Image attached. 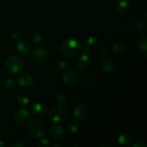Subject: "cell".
<instances>
[{"instance_id":"cell-25","label":"cell","mask_w":147,"mask_h":147,"mask_svg":"<svg viewBox=\"0 0 147 147\" xmlns=\"http://www.w3.org/2000/svg\"><path fill=\"white\" fill-rule=\"evenodd\" d=\"M11 37H12L13 40H17L22 37V32L19 30H14L11 33Z\"/></svg>"},{"instance_id":"cell-14","label":"cell","mask_w":147,"mask_h":147,"mask_svg":"<svg viewBox=\"0 0 147 147\" xmlns=\"http://www.w3.org/2000/svg\"><path fill=\"white\" fill-rule=\"evenodd\" d=\"M31 44L27 40H22L17 45V50L22 55H27L31 52Z\"/></svg>"},{"instance_id":"cell-8","label":"cell","mask_w":147,"mask_h":147,"mask_svg":"<svg viewBox=\"0 0 147 147\" xmlns=\"http://www.w3.org/2000/svg\"><path fill=\"white\" fill-rule=\"evenodd\" d=\"M30 119V113L27 109H22L17 111L14 116V121L18 125L25 124Z\"/></svg>"},{"instance_id":"cell-16","label":"cell","mask_w":147,"mask_h":147,"mask_svg":"<svg viewBox=\"0 0 147 147\" xmlns=\"http://www.w3.org/2000/svg\"><path fill=\"white\" fill-rule=\"evenodd\" d=\"M131 9V2L129 0H119L117 3V10L119 13L126 14Z\"/></svg>"},{"instance_id":"cell-12","label":"cell","mask_w":147,"mask_h":147,"mask_svg":"<svg viewBox=\"0 0 147 147\" xmlns=\"http://www.w3.org/2000/svg\"><path fill=\"white\" fill-rule=\"evenodd\" d=\"M18 83L22 87H29L33 83V78L27 73H22L18 78Z\"/></svg>"},{"instance_id":"cell-5","label":"cell","mask_w":147,"mask_h":147,"mask_svg":"<svg viewBox=\"0 0 147 147\" xmlns=\"http://www.w3.org/2000/svg\"><path fill=\"white\" fill-rule=\"evenodd\" d=\"M32 57L37 63H45L49 58V53L45 47H37L33 50Z\"/></svg>"},{"instance_id":"cell-31","label":"cell","mask_w":147,"mask_h":147,"mask_svg":"<svg viewBox=\"0 0 147 147\" xmlns=\"http://www.w3.org/2000/svg\"><path fill=\"white\" fill-rule=\"evenodd\" d=\"M104 146H111V147H114L115 146L111 144H104L100 145V147H104Z\"/></svg>"},{"instance_id":"cell-18","label":"cell","mask_w":147,"mask_h":147,"mask_svg":"<svg viewBox=\"0 0 147 147\" xmlns=\"http://www.w3.org/2000/svg\"><path fill=\"white\" fill-rule=\"evenodd\" d=\"M111 49L112 51L114 52L116 54H122V53L126 51V46L124 43L117 42H114L112 45Z\"/></svg>"},{"instance_id":"cell-3","label":"cell","mask_w":147,"mask_h":147,"mask_svg":"<svg viewBox=\"0 0 147 147\" xmlns=\"http://www.w3.org/2000/svg\"><path fill=\"white\" fill-rule=\"evenodd\" d=\"M68 116L67 109L63 106L52 108L48 113L49 119L55 123H60L66 120Z\"/></svg>"},{"instance_id":"cell-22","label":"cell","mask_w":147,"mask_h":147,"mask_svg":"<svg viewBox=\"0 0 147 147\" xmlns=\"http://www.w3.org/2000/svg\"><path fill=\"white\" fill-rule=\"evenodd\" d=\"M4 86H5L6 88L8 90H12L15 87V82H14V79L11 78H9L6 79L5 82H4Z\"/></svg>"},{"instance_id":"cell-28","label":"cell","mask_w":147,"mask_h":147,"mask_svg":"<svg viewBox=\"0 0 147 147\" xmlns=\"http://www.w3.org/2000/svg\"><path fill=\"white\" fill-rule=\"evenodd\" d=\"M133 146L134 147H146L147 145L143 142H137L136 143H135L134 144H133Z\"/></svg>"},{"instance_id":"cell-24","label":"cell","mask_w":147,"mask_h":147,"mask_svg":"<svg viewBox=\"0 0 147 147\" xmlns=\"http://www.w3.org/2000/svg\"><path fill=\"white\" fill-rule=\"evenodd\" d=\"M42 40V37L38 32H34L32 36V41L34 45H37L40 43Z\"/></svg>"},{"instance_id":"cell-15","label":"cell","mask_w":147,"mask_h":147,"mask_svg":"<svg viewBox=\"0 0 147 147\" xmlns=\"http://www.w3.org/2000/svg\"><path fill=\"white\" fill-rule=\"evenodd\" d=\"M30 110L32 113L37 117L42 116L45 113V108L41 103H34L30 107Z\"/></svg>"},{"instance_id":"cell-32","label":"cell","mask_w":147,"mask_h":147,"mask_svg":"<svg viewBox=\"0 0 147 147\" xmlns=\"http://www.w3.org/2000/svg\"><path fill=\"white\" fill-rule=\"evenodd\" d=\"M5 146V144H4V142H3L2 140H0V147H3Z\"/></svg>"},{"instance_id":"cell-30","label":"cell","mask_w":147,"mask_h":147,"mask_svg":"<svg viewBox=\"0 0 147 147\" xmlns=\"http://www.w3.org/2000/svg\"><path fill=\"white\" fill-rule=\"evenodd\" d=\"M66 65H67V64H66V63L65 61H63V60L59 61L58 67H60V69H65L66 67Z\"/></svg>"},{"instance_id":"cell-4","label":"cell","mask_w":147,"mask_h":147,"mask_svg":"<svg viewBox=\"0 0 147 147\" xmlns=\"http://www.w3.org/2000/svg\"><path fill=\"white\" fill-rule=\"evenodd\" d=\"M23 62L20 57L17 56H10L6 61V68L9 73L11 74H17L23 69Z\"/></svg>"},{"instance_id":"cell-26","label":"cell","mask_w":147,"mask_h":147,"mask_svg":"<svg viewBox=\"0 0 147 147\" xmlns=\"http://www.w3.org/2000/svg\"><path fill=\"white\" fill-rule=\"evenodd\" d=\"M137 27L140 31L144 32L146 30V22L145 20H141L137 24Z\"/></svg>"},{"instance_id":"cell-2","label":"cell","mask_w":147,"mask_h":147,"mask_svg":"<svg viewBox=\"0 0 147 147\" xmlns=\"http://www.w3.org/2000/svg\"><path fill=\"white\" fill-rule=\"evenodd\" d=\"M27 131L31 137L40 139L45 136L47 129L46 126L41 121L35 119L30 121L27 126Z\"/></svg>"},{"instance_id":"cell-9","label":"cell","mask_w":147,"mask_h":147,"mask_svg":"<svg viewBox=\"0 0 147 147\" xmlns=\"http://www.w3.org/2000/svg\"><path fill=\"white\" fill-rule=\"evenodd\" d=\"M89 64H90V57H89L88 55L83 53V54L79 56L76 61V67L81 71L86 70L88 67Z\"/></svg>"},{"instance_id":"cell-7","label":"cell","mask_w":147,"mask_h":147,"mask_svg":"<svg viewBox=\"0 0 147 147\" xmlns=\"http://www.w3.org/2000/svg\"><path fill=\"white\" fill-rule=\"evenodd\" d=\"M50 137L55 141H60L64 138L65 131L60 125H53L50 130Z\"/></svg>"},{"instance_id":"cell-10","label":"cell","mask_w":147,"mask_h":147,"mask_svg":"<svg viewBox=\"0 0 147 147\" xmlns=\"http://www.w3.org/2000/svg\"><path fill=\"white\" fill-rule=\"evenodd\" d=\"M63 80L65 84L68 86H74L78 80L77 74L71 70H67L63 75Z\"/></svg>"},{"instance_id":"cell-23","label":"cell","mask_w":147,"mask_h":147,"mask_svg":"<svg viewBox=\"0 0 147 147\" xmlns=\"http://www.w3.org/2000/svg\"><path fill=\"white\" fill-rule=\"evenodd\" d=\"M17 100H18V103L20 105H22V106H25V105L28 104L29 100H29V98L26 95H20L18 97Z\"/></svg>"},{"instance_id":"cell-6","label":"cell","mask_w":147,"mask_h":147,"mask_svg":"<svg viewBox=\"0 0 147 147\" xmlns=\"http://www.w3.org/2000/svg\"><path fill=\"white\" fill-rule=\"evenodd\" d=\"M73 116L77 120H84L88 116V109L82 103L76 105L73 109Z\"/></svg>"},{"instance_id":"cell-27","label":"cell","mask_w":147,"mask_h":147,"mask_svg":"<svg viewBox=\"0 0 147 147\" xmlns=\"http://www.w3.org/2000/svg\"><path fill=\"white\" fill-rule=\"evenodd\" d=\"M49 146H50V142L47 139H44V137L42 138L38 143V146L40 147H48Z\"/></svg>"},{"instance_id":"cell-13","label":"cell","mask_w":147,"mask_h":147,"mask_svg":"<svg viewBox=\"0 0 147 147\" xmlns=\"http://www.w3.org/2000/svg\"><path fill=\"white\" fill-rule=\"evenodd\" d=\"M118 142L121 146H129L133 142V137L128 132H123L118 137Z\"/></svg>"},{"instance_id":"cell-21","label":"cell","mask_w":147,"mask_h":147,"mask_svg":"<svg viewBox=\"0 0 147 147\" xmlns=\"http://www.w3.org/2000/svg\"><path fill=\"white\" fill-rule=\"evenodd\" d=\"M65 95L63 92H58V93L55 95V100L56 103H59V104L64 103L65 101Z\"/></svg>"},{"instance_id":"cell-17","label":"cell","mask_w":147,"mask_h":147,"mask_svg":"<svg viewBox=\"0 0 147 147\" xmlns=\"http://www.w3.org/2000/svg\"><path fill=\"white\" fill-rule=\"evenodd\" d=\"M100 67L106 73H110L113 68V63L110 58L105 57L100 63Z\"/></svg>"},{"instance_id":"cell-1","label":"cell","mask_w":147,"mask_h":147,"mask_svg":"<svg viewBox=\"0 0 147 147\" xmlns=\"http://www.w3.org/2000/svg\"><path fill=\"white\" fill-rule=\"evenodd\" d=\"M82 44L78 40L74 37L65 39L61 45V52L65 56L73 57L82 52Z\"/></svg>"},{"instance_id":"cell-33","label":"cell","mask_w":147,"mask_h":147,"mask_svg":"<svg viewBox=\"0 0 147 147\" xmlns=\"http://www.w3.org/2000/svg\"><path fill=\"white\" fill-rule=\"evenodd\" d=\"M54 147H57V146H60V147H61L62 146V145L61 144H55L54 146H53Z\"/></svg>"},{"instance_id":"cell-20","label":"cell","mask_w":147,"mask_h":147,"mask_svg":"<svg viewBox=\"0 0 147 147\" xmlns=\"http://www.w3.org/2000/svg\"><path fill=\"white\" fill-rule=\"evenodd\" d=\"M78 130V125L76 122H70L66 126V131H67V133L70 134L76 133Z\"/></svg>"},{"instance_id":"cell-11","label":"cell","mask_w":147,"mask_h":147,"mask_svg":"<svg viewBox=\"0 0 147 147\" xmlns=\"http://www.w3.org/2000/svg\"><path fill=\"white\" fill-rule=\"evenodd\" d=\"M98 42V40L95 36H90V37H89L86 40V42H85L84 47H83V48H82V52L83 53H86V54L88 55L90 53V50L93 47H96Z\"/></svg>"},{"instance_id":"cell-29","label":"cell","mask_w":147,"mask_h":147,"mask_svg":"<svg viewBox=\"0 0 147 147\" xmlns=\"http://www.w3.org/2000/svg\"><path fill=\"white\" fill-rule=\"evenodd\" d=\"M10 146L12 147H23L24 145L20 142H13Z\"/></svg>"},{"instance_id":"cell-19","label":"cell","mask_w":147,"mask_h":147,"mask_svg":"<svg viewBox=\"0 0 147 147\" xmlns=\"http://www.w3.org/2000/svg\"><path fill=\"white\" fill-rule=\"evenodd\" d=\"M138 48L140 51L143 52V53H146L147 50V37L146 36L142 37L140 40L138 42Z\"/></svg>"}]
</instances>
